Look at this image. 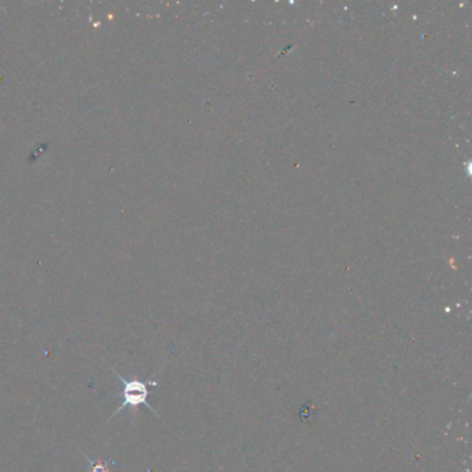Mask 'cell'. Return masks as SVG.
<instances>
[{
    "label": "cell",
    "mask_w": 472,
    "mask_h": 472,
    "mask_svg": "<svg viewBox=\"0 0 472 472\" xmlns=\"http://www.w3.org/2000/svg\"><path fill=\"white\" fill-rule=\"evenodd\" d=\"M86 463H87V468L86 472H113V468L115 465V461L109 460V461H95L92 458L86 457Z\"/></svg>",
    "instance_id": "2"
},
{
    "label": "cell",
    "mask_w": 472,
    "mask_h": 472,
    "mask_svg": "<svg viewBox=\"0 0 472 472\" xmlns=\"http://www.w3.org/2000/svg\"><path fill=\"white\" fill-rule=\"evenodd\" d=\"M113 371L121 383V389L117 392V395H114V397L121 399V406L114 411L113 416L109 417L108 420H113L114 417L117 416L119 411H122L123 409H129V416H130V418H133V414H136L137 409L140 406H147L150 410L156 413L147 401V399L150 396V387H156L158 385L156 381H152V379L142 381L137 377L125 378L123 375L117 373L115 370H113Z\"/></svg>",
    "instance_id": "1"
}]
</instances>
